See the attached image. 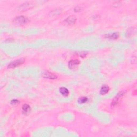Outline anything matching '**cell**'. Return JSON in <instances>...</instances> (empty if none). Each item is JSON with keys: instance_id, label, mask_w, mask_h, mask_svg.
I'll return each instance as SVG.
<instances>
[{"instance_id": "obj_4", "label": "cell", "mask_w": 137, "mask_h": 137, "mask_svg": "<svg viewBox=\"0 0 137 137\" xmlns=\"http://www.w3.org/2000/svg\"><path fill=\"white\" fill-rule=\"evenodd\" d=\"M80 64V61L78 59H74V60H71L68 63V66L70 68H76V66H78L79 64Z\"/></svg>"}, {"instance_id": "obj_2", "label": "cell", "mask_w": 137, "mask_h": 137, "mask_svg": "<svg viewBox=\"0 0 137 137\" xmlns=\"http://www.w3.org/2000/svg\"><path fill=\"white\" fill-rule=\"evenodd\" d=\"M25 61V59H17L16 61H14L9 64L8 68H16L17 66H19V65H21L24 63V62Z\"/></svg>"}, {"instance_id": "obj_1", "label": "cell", "mask_w": 137, "mask_h": 137, "mask_svg": "<svg viewBox=\"0 0 137 137\" xmlns=\"http://www.w3.org/2000/svg\"><path fill=\"white\" fill-rule=\"evenodd\" d=\"M14 21L16 25H23L27 24L29 21V20L26 17L19 16L17 17L16 18H15L14 19Z\"/></svg>"}, {"instance_id": "obj_7", "label": "cell", "mask_w": 137, "mask_h": 137, "mask_svg": "<svg viewBox=\"0 0 137 137\" xmlns=\"http://www.w3.org/2000/svg\"><path fill=\"white\" fill-rule=\"evenodd\" d=\"M59 92L64 96H68L69 94V91L66 87H62L59 88Z\"/></svg>"}, {"instance_id": "obj_3", "label": "cell", "mask_w": 137, "mask_h": 137, "mask_svg": "<svg viewBox=\"0 0 137 137\" xmlns=\"http://www.w3.org/2000/svg\"><path fill=\"white\" fill-rule=\"evenodd\" d=\"M124 93H125V92L123 91L119 92V93L117 94V95L116 96V97L113 98V102H111L112 106H115L119 103L120 99H121V98H122V96L124 95Z\"/></svg>"}, {"instance_id": "obj_10", "label": "cell", "mask_w": 137, "mask_h": 137, "mask_svg": "<svg viewBox=\"0 0 137 137\" xmlns=\"http://www.w3.org/2000/svg\"><path fill=\"white\" fill-rule=\"evenodd\" d=\"M31 5H32V4H31V3H26L23 4L22 5H21L20 6V8L19 9H20L21 11L29 9V8H31Z\"/></svg>"}, {"instance_id": "obj_6", "label": "cell", "mask_w": 137, "mask_h": 137, "mask_svg": "<svg viewBox=\"0 0 137 137\" xmlns=\"http://www.w3.org/2000/svg\"><path fill=\"white\" fill-rule=\"evenodd\" d=\"M109 91V87L108 85H103L100 90V94L101 95H105Z\"/></svg>"}, {"instance_id": "obj_9", "label": "cell", "mask_w": 137, "mask_h": 137, "mask_svg": "<svg viewBox=\"0 0 137 137\" xmlns=\"http://www.w3.org/2000/svg\"><path fill=\"white\" fill-rule=\"evenodd\" d=\"M44 77L45 78L50 79H55L57 78V76H55V74L49 72H44Z\"/></svg>"}, {"instance_id": "obj_8", "label": "cell", "mask_w": 137, "mask_h": 137, "mask_svg": "<svg viewBox=\"0 0 137 137\" xmlns=\"http://www.w3.org/2000/svg\"><path fill=\"white\" fill-rule=\"evenodd\" d=\"M23 113L24 114H27L31 111V107L27 104H24L22 107Z\"/></svg>"}, {"instance_id": "obj_12", "label": "cell", "mask_w": 137, "mask_h": 137, "mask_svg": "<svg viewBox=\"0 0 137 137\" xmlns=\"http://www.w3.org/2000/svg\"><path fill=\"white\" fill-rule=\"evenodd\" d=\"M78 101L79 103L80 104L85 103L88 101V98L87 97H85V96H83V97H81L79 98Z\"/></svg>"}, {"instance_id": "obj_5", "label": "cell", "mask_w": 137, "mask_h": 137, "mask_svg": "<svg viewBox=\"0 0 137 137\" xmlns=\"http://www.w3.org/2000/svg\"><path fill=\"white\" fill-rule=\"evenodd\" d=\"M76 18L74 16H70L65 19V21L68 25H72L76 22Z\"/></svg>"}, {"instance_id": "obj_11", "label": "cell", "mask_w": 137, "mask_h": 137, "mask_svg": "<svg viewBox=\"0 0 137 137\" xmlns=\"http://www.w3.org/2000/svg\"><path fill=\"white\" fill-rule=\"evenodd\" d=\"M118 37H119V34L117 33V32H115V33H113L110 34H108V35H107V38L110 39H113V40L117 39Z\"/></svg>"}, {"instance_id": "obj_13", "label": "cell", "mask_w": 137, "mask_h": 137, "mask_svg": "<svg viewBox=\"0 0 137 137\" xmlns=\"http://www.w3.org/2000/svg\"><path fill=\"white\" fill-rule=\"evenodd\" d=\"M19 103V101L17 100H13L11 101V104H13V105H15L18 104Z\"/></svg>"}]
</instances>
